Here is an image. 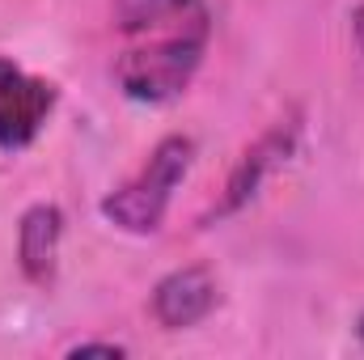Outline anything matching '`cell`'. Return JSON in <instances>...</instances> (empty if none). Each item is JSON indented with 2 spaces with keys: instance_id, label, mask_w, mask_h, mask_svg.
<instances>
[{
  "instance_id": "ba28073f",
  "label": "cell",
  "mask_w": 364,
  "mask_h": 360,
  "mask_svg": "<svg viewBox=\"0 0 364 360\" xmlns=\"http://www.w3.org/2000/svg\"><path fill=\"white\" fill-rule=\"evenodd\" d=\"M13 73H17V64H13V60H4V55H0V90H4V85H9V77H13Z\"/></svg>"
},
{
  "instance_id": "7a4b0ae2",
  "label": "cell",
  "mask_w": 364,
  "mask_h": 360,
  "mask_svg": "<svg viewBox=\"0 0 364 360\" xmlns=\"http://www.w3.org/2000/svg\"><path fill=\"white\" fill-rule=\"evenodd\" d=\"M195 166V140L166 136L153 144L149 162L102 199V216L123 233H157L166 225V212L174 203V191Z\"/></svg>"
},
{
  "instance_id": "277c9868",
  "label": "cell",
  "mask_w": 364,
  "mask_h": 360,
  "mask_svg": "<svg viewBox=\"0 0 364 360\" xmlns=\"http://www.w3.org/2000/svg\"><path fill=\"white\" fill-rule=\"evenodd\" d=\"M55 81L47 77H30V73H13L9 85L0 90V149L4 153H21L26 144L38 140V132L47 127L51 110H55Z\"/></svg>"
},
{
  "instance_id": "8992f818",
  "label": "cell",
  "mask_w": 364,
  "mask_h": 360,
  "mask_svg": "<svg viewBox=\"0 0 364 360\" xmlns=\"http://www.w3.org/2000/svg\"><path fill=\"white\" fill-rule=\"evenodd\" d=\"M64 238V212L55 203H30L17 221V263L30 284H47L55 275Z\"/></svg>"
},
{
  "instance_id": "3957f363",
  "label": "cell",
  "mask_w": 364,
  "mask_h": 360,
  "mask_svg": "<svg viewBox=\"0 0 364 360\" xmlns=\"http://www.w3.org/2000/svg\"><path fill=\"white\" fill-rule=\"evenodd\" d=\"M296 140H301V119L296 115H288V119H279L272 123L242 157H237V166H233V174L225 182V195L212 203V212L203 216V225H212V221H229L233 212H242L259 191H263V182L272 179L275 170L292 157V149H296Z\"/></svg>"
},
{
  "instance_id": "6da1fadb",
  "label": "cell",
  "mask_w": 364,
  "mask_h": 360,
  "mask_svg": "<svg viewBox=\"0 0 364 360\" xmlns=\"http://www.w3.org/2000/svg\"><path fill=\"white\" fill-rule=\"evenodd\" d=\"M114 26L127 38L114 60L123 97L161 106L191 90L212 43V13L203 0H114Z\"/></svg>"
},
{
  "instance_id": "52a82bcc",
  "label": "cell",
  "mask_w": 364,
  "mask_h": 360,
  "mask_svg": "<svg viewBox=\"0 0 364 360\" xmlns=\"http://www.w3.org/2000/svg\"><path fill=\"white\" fill-rule=\"evenodd\" d=\"M90 352H102V356H123L127 348H123V344H97V339H85V344L68 348V356H90Z\"/></svg>"
},
{
  "instance_id": "5b68a950",
  "label": "cell",
  "mask_w": 364,
  "mask_h": 360,
  "mask_svg": "<svg viewBox=\"0 0 364 360\" xmlns=\"http://www.w3.org/2000/svg\"><path fill=\"white\" fill-rule=\"evenodd\" d=\"M216 297L220 292H216V280H212L208 268H178L157 280L149 309H153L157 327L186 331V327H199L216 309Z\"/></svg>"
},
{
  "instance_id": "9c48e42d",
  "label": "cell",
  "mask_w": 364,
  "mask_h": 360,
  "mask_svg": "<svg viewBox=\"0 0 364 360\" xmlns=\"http://www.w3.org/2000/svg\"><path fill=\"white\" fill-rule=\"evenodd\" d=\"M356 335H360V344H364V314H360V322H356Z\"/></svg>"
}]
</instances>
